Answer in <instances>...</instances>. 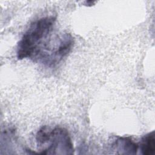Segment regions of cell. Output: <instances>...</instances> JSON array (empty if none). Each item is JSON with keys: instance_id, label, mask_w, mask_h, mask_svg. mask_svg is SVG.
I'll return each mask as SVG.
<instances>
[{"instance_id": "obj_3", "label": "cell", "mask_w": 155, "mask_h": 155, "mask_svg": "<svg viewBox=\"0 0 155 155\" xmlns=\"http://www.w3.org/2000/svg\"><path fill=\"white\" fill-rule=\"evenodd\" d=\"M112 148L117 151V154H136L139 149V144L129 137H119L113 143Z\"/></svg>"}, {"instance_id": "obj_2", "label": "cell", "mask_w": 155, "mask_h": 155, "mask_svg": "<svg viewBox=\"0 0 155 155\" xmlns=\"http://www.w3.org/2000/svg\"><path fill=\"white\" fill-rule=\"evenodd\" d=\"M39 154H72L73 145L68 131L61 127H42L36 134Z\"/></svg>"}, {"instance_id": "obj_1", "label": "cell", "mask_w": 155, "mask_h": 155, "mask_svg": "<svg viewBox=\"0 0 155 155\" xmlns=\"http://www.w3.org/2000/svg\"><path fill=\"white\" fill-rule=\"evenodd\" d=\"M56 19L53 16L42 17L30 25L18 44L16 56L19 60L35 59L44 40L52 33Z\"/></svg>"}, {"instance_id": "obj_4", "label": "cell", "mask_w": 155, "mask_h": 155, "mask_svg": "<svg viewBox=\"0 0 155 155\" xmlns=\"http://www.w3.org/2000/svg\"><path fill=\"white\" fill-rule=\"evenodd\" d=\"M141 154L143 155H152L155 151V136L154 131L145 135L141 139L139 145Z\"/></svg>"}]
</instances>
